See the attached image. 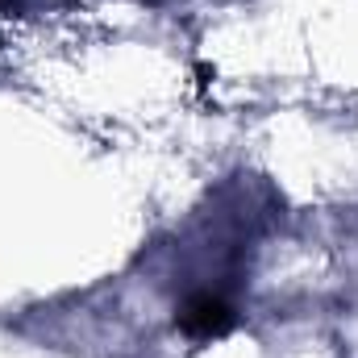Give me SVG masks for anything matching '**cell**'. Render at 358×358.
Instances as JSON below:
<instances>
[{
	"label": "cell",
	"mask_w": 358,
	"mask_h": 358,
	"mask_svg": "<svg viewBox=\"0 0 358 358\" xmlns=\"http://www.w3.org/2000/svg\"><path fill=\"white\" fill-rule=\"evenodd\" d=\"M176 321H179V329L192 334V338H217V334H225V329L234 325V308H229L221 296L200 292V296H192V300L179 308Z\"/></svg>",
	"instance_id": "cell-1"
}]
</instances>
